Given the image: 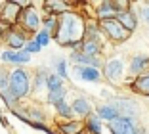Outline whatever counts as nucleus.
I'll return each mask as SVG.
<instances>
[{
	"mask_svg": "<svg viewBox=\"0 0 149 134\" xmlns=\"http://www.w3.org/2000/svg\"><path fill=\"white\" fill-rule=\"evenodd\" d=\"M6 39H8V46L12 48L13 52H21V48H25V44H27L25 36L21 33H15V31H10Z\"/></svg>",
	"mask_w": 149,
	"mask_h": 134,
	"instance_id": "13",
	"label": "nucleus"
},
{
	"mask_svg": "<svg viewBox=\"0 0 149 134\" xmlns=\"http://www.w3.org/2000/svg\"><path fill=\"white\" fill-rule=\"evenodd\" d=\"M109 130H111V134H138V128L134 125V121L126 119V117H118V119L111 121Z\"/></svg>",
	"mask_w": 149,
	"mask_h": 134,
	"instance_id": "4",
	"label": "nucleus"
},
{
	"mask_svg": "<svg viewBox=\"0 0 149 134\" xmlns=\"http://www.w3.org/2000/svg\"><path fill=\"white\" fill-rule=\"evenodd\" d=\"M27 54H36V52H40V46L35 42V40H29V42L25 44V48H23Z\"/></svg>",
	"mask_w": 149,
	"mask_h": 134,
	"instance_id": "29",
	"label": "nucleus"
},
{
	"mask_svg": "<svg viewBox=\"0 0 149 134\" xmlns=\"http://www.w3.org/2000/svg\"><path fill=\"white\" fill-rule=\"evenodd\" d=\"M44 8L48 10V13L52 15V18H56V15H59V13H65L69 12V4H65V2H59V0H56V2H46L44 4Z\"/></svg>",
	"mask_w": 149,
	"mask_h": 134,
	"instance_id": "19",
	"label": "nucleus"
},
{
	"mask_svg": "<svg viewBox=\"0 0 149 134\" xmlns=\"http://www.w3.org/2000/svg\"><path fill=\"white\" fill-rule=\"evenodd\" d=\"M117 13H118V10L115 8L113 2H101L100 10H97V15H100L101 21H105V19H115Z\"/></svg>",
	"mask_w": 149,
	"mask_h": 134,
	"instance_id": "17",
	"label": "nucleus"
},
{
	"mask_svg": "<svg viewBox=\"0 0 149 134\" xmlns=\"http://www.w3.org/2000/svg\"><path fill=\"white\" fill-rule=\"evenodd\" d=\"M27 125H31L33 128H36V130H42V132H46V134H52V130H50L46 125H42V123H36V121H33V123H27Z\"/></svg>",
	"mask_w": 149,
	"mask_h": 134,
	"instance_id": "32",
	"label": "nucleus"
},
{
	"mask_svg": "<svg viewBox=\"0 0 149 134\" xmlns=\"http://www.w3.org/2000/svg\"><path fill=\"white\" fill-rule=\"evenodd\" d=\"M71 60H73L74 65H77V63H82L84 67H96V69L100 67L97 58H90V56H86V54H82V52H73Z\"/></svg>",
	"mask_w": 149,
	"mask_h": 134,
	"instance_id": "18",
	"label": "nucleus"
},
{
	"mask_svg": "<svg viewBox=\"0 0 149 134\" xmlns=\"http://www.w3.org/2000/svg\"><path fill=\"white\" fill-rule=\"evenodd\" d=\"M147 67H149V58L147 56H136L130 63V73L134 75V77H136V75L140 77Z\"/></svg>",
	"mask_w": 149,
	"mask_h": 134,
	"instance_id": "16",
	"label": "nucleus"
},
{
	"mask_svg": "<svg viewBox=\"0 0 149 134\" xmlns=\"http://www.w3.org/2000/svg\"><path fill=\"white\" fill-rule=\"evenodd\" d=\"M59 130H61L63 134H80L82 125H80L79 121H69V123H63V125H59Z\"/></svg>",
	"mask_w": 149,
	"mask_h": 134,
	"instance_id": "20",
	"label": "nucleus"
},
{
	"mask_svg": "<svg viewBox=\"0 0 149 134\" xmlns=\"http://www.w3.org/2000/svg\"><path fill=\"white\" fill-rule=\"evenodd\" d=\"M2 61H6V63H13V65H19L17 63V52H12V50L2 52Z\"/></svg>",
	"mask_w": 149,
	"mask_h": 134,
	"instance_id": "27",
	"label": "nucleus"
},
{
	"mask_svg": "<svg viewBox=\"0 0 149 134\" xmlns=\"http://www.w3.org/2000/svg\"><path fill=\"white\" fill-rule=\"evenodd\" d=\"M56 67H57V73L56 75H59L61 79H65L67 77V63H65V60H59Z\"/></svg>",
	"mask_w": 149,
	"mask_h": 134,
	"instance_id": "30",
	"label": "nucleus"
},
{
	"mask_svg": "<svg viewBox=\"0 0 149 134\" xmlns=\"http://www.w3.org/2000/svg\"><path fill=\"white\" fill-rule=\"evenodd\" d=\"M0 6H2V4H0Z\"/></svg>",
	"mask_w": 149,
	"mask_h": 134,
	"instance_id": "35",
	"label": "nucleus"
},
{
	"mask_svg": "<svg viewBox=\"0 0 149 134\" xmlns=\"http://www.w3.org/2000/svg\"><path fill=\"white\" fill-rule=\"evenodd\" d=\"M84 35V21L79 13L65 12L57 19V31L54 39L63 46H77Z\"/></svg>",
	"mask_w": 149,
	"mask_h": 134,
	"instance_id": "1",
	"label": "nucleus"
},
{
	"mask_svg": "<svg viewBox=\"0 0 149 134\" xmlns=\"http://www.w3.org/2000/svg\"><path fill=\"white\" fill-rule=\"evenodd\" d=\"M132 90L138 92V94L149 96V73H143V75H140V77L134 79V82H132Z\"/></svg>",
	"mask_w": 149,
	"mask_h": 134,
	"instance_id": "14",
	"label": "nucleus"
},
{
	"mask_svg": "<svg viewBox=\"0 0 149 134\" xmlns=\"http://www.w3.org/2000/svg\"><path fill=\"white\" fill-rule=\"evenodd\" d=\"M10 75L6 73L4 69H0V96L4 98V102L8 105H12L13 102H15V98L12 96V92H10V81H8Z\"/></svg>",
	"mask_w": 149,
	"mask_h": 134,
	"instance_id": "10",
	"label": "nucleus"
},
{
	"mask_svg": "<svg viewBox=\"0 0 149 134\" xmlns=\"http://www.w3.org/2000/svg\"><path fill=\"white\" fill-rule=\"evenodd\" d=\"M71 109H73V113H77V115H80V117L92 115V104H90V100H88V98H82V96L73 100Z\"/></svg>",
	"mask_w": 149,
	"mask_h": 134,
	"instance_id": "8",
	"label": "nucleus"
},
{
	"mask_svg": "<svg viewBox=\"0 0 149 134\" xmlns=\"http://www.w3.org/2000/svg\"><path fill=\"white\" fill-rule=\"evenodd\" d=\"M44 29L46 31H52V29H57V18H46L44 19Z\"/></svg>",
	"mask_w": 149,
	"mask_h": 134,
	"instance_id": "31",
	"label": "nucleus"
},
{
	"mask_svg": "<svg viewBox=\"0 0 149 134\" xmlns=\"http://www.w3.org/2000/svg\"><path fill=\"white\" fill-rule=\"evenodd\" d=\"M19 2H6L4 4V12H2V21H0V25H12L15 19H17L19 15Z\"/></svg>",
	"mask_w": 149,
	"mask_h": 134,
	"instance_id": "7",
	"label": "nucleus"
},
{
	"mask_svg": "<svg viewBox=\"0 0 149 134\" xmlns=\"http://www.w3.org/2000/svg\"><path fill=\"white\" fill-rule=\"evenodd\" d=\"M115 19H117V21L120 23L128 33H132V31L136 29V15H134L130 10H118V13H117V18H115Z\"/></svg>",
	"mask_w": 149,
	"mask_h": 134,
	"instance_id": "9",
	"label": "nucleus"
},
{
	"mask_svg": "<svg viewBox=\"0 0 149 134\" xmlns=\"http://www.w3.org/2000/svg\"><path fill=\"white\" fill-rule=\"evenodd\" d=\"M44 75H46V73H38V75H36V81H35V90L36 92H40L44 86H46V79H48V77H44Z\"/></svg>",
	"mask_w": 149,
	"mask_h": 134,
	"instance_id": "28",
	"label": "nucleus"
},
{
	"mask_svg": "<svg viewBox=\"0 0 149 134\" xmlns=\"http://www.w3.org/2000/svg\"><path fill=\"white\" fill-rule=\"evenodd\" d=\"M88 134H92V132H88Z\"/></svg>",
	"mask_w": 149,
	"mask_h": 134,
	"instance_id": "34",
	"label": "nucleus"
},
{
	"mask_svg": "<svg viewBox=\"0 0 149 134\" xmlns=\"http://www.w3.org/2000/svg\"><path fill=\"white\" fill-rule=\"evenodd\" d=\"M21 21H23V25H25V29L38 31L40 21H38V15H36V12L33 8H27L25 12H21Z\"/></svg>",
	"mask_w": 149,
	"mask_h": 134,
	"instance_id": "11",
	"label": "nucleus"
},
{
	"mask_svg": "<svg viewBox=\"0 0 149 134\" xmlns=\"http://www.w3.org/2000/svg\"><path fill=\"white\" fill-rule=\"evenodd\" d=\"M141 18L145 19V23H149V6H143V10H141Z\"/></svg>",
	"mask_w": 149,
	"mask_h": 134,
	"instance_id": "33",
	"label": "nucleus"
},
{
	"mask_svg": "<svg viewBox=\"0 0 149 134\" xmlns=\"http://www.w3.org/2000/svg\"><path fill=\"white\" fill-rule=\"evenodd\" d=\"M80 52L86 54V56H90V58H96L97 54H100V46H97L94 40H88V42L82 44V50H80Z\"/></svg>",
	"mask_w": 149,
	"mask_h": 134,
	"instance_id": "22",
	"label": "nucleus"
},
{
	"mask_svg": "<svg viewBox=\"0 0 149 134\" xmlns=\"http://www.w3.org/2000/svg\"><path fill=\"white\" fill-rule=\"evenodd\" d=\"M123 71H124V63L120 58H113L105 63V77L109 79L111 82H118L120 77H123Z\"/></svg>",
	"mask_w": 149,
	"mask_h": 134,
	"instance_id": "6",
	"label": "nucleus"
},
{
	"mask_svg": "<svg viewBox=\"0 0 149 134\" xmlns=\"http://www.w3.org/2000/svg\"><path fill=\"white\" fill-rule=\"evenodd\" d=\"M101 29L105 31L107 35L111 36V40H115V42H123V40H126L130 36V33L117 19H105V21H101Z\"/></svg>",
	"mask_w": 149,
	"mask_h": 134,
	"instance_id": "3",
	"label": "nucleus"
},
{
	"mask_svg": "<svg viewBox=\"0 0 149 134\" xmlns=\"http://www.w3.org/2000/svg\"><path fill=\"white\" fill-rule=\"evenodd\" d=\"M50 39H52V35H50V31L42 29V31H38V33H36V39H35V42L38 44L40 48H42V46H46V44L50 42Z\"/></svg>",
	"mask_w": 149,
	"mask_h": 134,
	"instance_id": "25",
	"label": "nucleus"
},
{
	"mask_svg": "<svg viewBox=\"0 0 149 134\" xmlns=\"http://www.w3.org/2000/svg\"><path fill=\"white\" fill-rule=\"evenodd\" d=\"M88 128L92 134H100L101 132V119L97 115H88Z\"/></svg>",
	"mask_w": 149,
	"mask_h": 134,
	"instance_id": "24",
	"label": "nucleus"
},
{
	"mask_svg": "<svg viewBox=\"0 0 149 134\" xmlns=\"http://www.w3.org/2000/svg\"><path fill=\"white\" fill-rule=\"evenodd\" d=\"M77 75H79L82 81H86V82L101 81V73L96 69V67H79V69H77Z\"/></svg>",
	"mask_w": 149,
	"mask_h": 134,
	"instance_id": "15",
	"label": "nucleus"
},
{
	"mask_svg": "<svg viewBox=\"0 0 149 134\" xmlns=\"http://www.w3.org/2000/svg\"><path fill=\"white\" fill-rule=\"evenodd\" d=\"M56 109H57V113H59L61 117H65V119H71V117H73V109H71V105H69V104H65V102L57 104V105H56Z\"/></svg>",
	"mask_w": 149,
	"mask_h": 134,
	"instance_id": "26",
	"label": "nucleus"
},
{
	"mask_svg": "<svg viewBox=\"0 0 149 134\" xmlns=\"http://www.w3.org/2000/svg\"><path fill=\"white\" fill-rule=\"evenodd\" d=\"M97 117H100L101 121H107V123H111V121H115V119H118V111H117V107H115L113 104H105V105H100L97 107Z\"/></svg>",
	"mask_w": 149,
	"mask_h": 134,
	"instance_id": "12",
	"label": "nucleus"
},
{
	"mask_svg": "<svg viewBox=\"0 0 149 134\" xmlns=\"http://www.w3.org/2000/svg\"><path fill=\"white\" fill-rule=\"evenodd\" d=\"M65 94H67L65 88H57V90H52V92L48 94V102H50V104H54V105L61 104V102H65Z\"/></svg>",
	"mask_w": 149,
	"mask_h": 134,
	"instance_id": "21",
	"label": "nucleus"
},
{
	"mask_svg": "<svg viewBox=\"0 0 149 134\" xmlns=\"http://www.w3.org/2000/svg\"><path fill=\"white\" fill-rule=\"evenodd\" d=\"M115 104H117L115 107H117L118 115L134 121V117L138 115V104H134V102L128 100V98H117V100H115Z\"/></svg>",
	"mask_w": 149,
	"mask_h": 134,
	"instance_id": "5",
	"label": "nucleus"
},
{
	"mask_svg": "<svg viewBox=\"0 0 149 134\" xmlns=\"http://www.w3.org/2000/svg\"><path fill=\"white\" fill-rule=\"evenodd\" d=\"M8 81H10V92H12V96L15 100L27 96L29 90H31V79L23 69H13L10 73Z\"/></svg>",
	"mask_w": 149,
	"mask_h": 134,
	"instance_id": "2",
	"label": "nucleus"
},
{
	"mask_svg": "<svg viewBox=\"0 0 149 134\" xmlns=\"http://www.w3.org/2000/svg\"><path fill=\"white\" fill-rule=\"evenodd\" d=\"M46 86H48V90H57V88H63V79L59 77V75H48V79H46Z\"/></svg>",
	"mask_w": 149,
	"mask_h": 134,
	"instance_id": "23",
	"label": "nucleus"
}]
</instances>
